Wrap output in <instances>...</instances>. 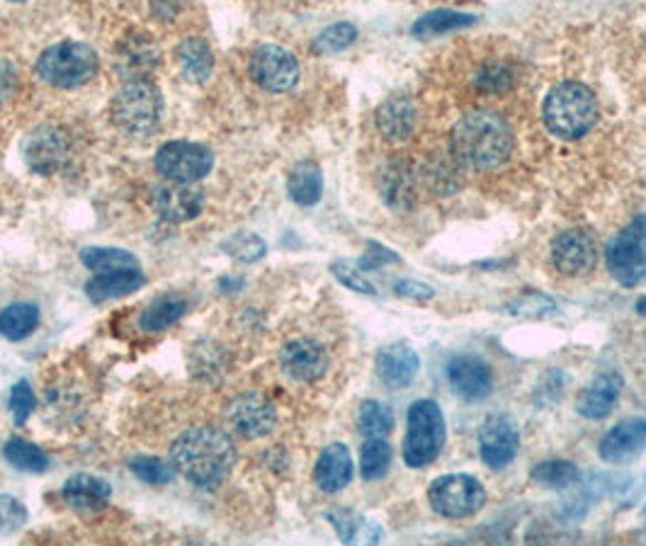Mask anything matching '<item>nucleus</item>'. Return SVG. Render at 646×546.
Listing matches in <instances>:
<instances>
[{"mask_svg": "<svg viewBox=\"0 0 646 546\" xmlns=\"http://www.w3.org/2000/svg\"><path fill=\"white\" fill-rule=\"evenodd\" d=\"M170 464L195 486L212 489L231 474L236 447L219 428H192L173 442Z\"/></svg>", "mask_w": 646, "mask_h": 546, "instance_id": "f257e3e1", "label": "nucleus"}, {"mask_svg": "<svg viewBox=\"0 0 646 546\" xmlns=\"http://www.w3.org/2000/svg\"><path fill=\"white\" fill-rule=\"evenodd\" d=\"M450 151L457 164L471 170H493L503 166L513 151V134L508 122L489 109L469 112L455 124Z\"/></svg>", "mask_w": 646, "mask_h": 546, "instance_id": "f03ea898", "label": "nucleus"}, {"mask_svg": "<svg viewBox=\"0 0 646 546\" xmlns=\"http://www.w3.org/2000/svg\"><path fill=\"white\" fill-rule=\"evenodd\" d=\"M542 117L550 134L564 141H574L593 129L595 119H598V101L588 85L569 81L556 85L544 97Z\"/></svg>", "mask_w": 646, "mask_h": 546, "instance_id": "7ed1b4c3", "label": "nucleus"}, {"mask_svg": "<svg viewBox=\"0 0 646 546\" xmlns=\"http://www.w3.org/2000/svg\"><path fill=\"white\" fill-rule=\"evenodd\" d=\"M445 444V418L440 406L420 399L408 408V430L404 438V462L411 469H426L438 459Z\"/></svg>", "mask_w": 646, "mask_h": 546, "instance_id": "20e7f679", "label": "nucleus"}, {"mask_svg": "<svg viewBox=\"0 0 646 546\" xmlns=\"http://www.w3.org/2000/svg\"><path fill=\"white\" fill-rule=\"evenodd\" d=\"M40 78L54 88H79L97 73L95 49L83 42H61L49 46L37 61Z\"/></svg>", "mask_w": 646, "mask_h": 546, "instance_id": "39448f33", "label": "nucleus"}, {"mask_svg": "<svg viewBox=\"0 0 646 546\" xmlns=\"http://www.w3.org/2000/svg\"><path fill=\"white\" fill-rule=\"evenodd\" d=\"M160 115H164V95L152 81L134 78L124 83L112 103V117L129 134L154 132Z\"/></svg>", "mask_w": 646, "mask_h": 546, "instance_id": "423d86ee", "label": "nucleus"}, {"mask_svg": "<svg viewBox=\"0 0 646 546\" xmlns=\"http://www.w3.org/2000/svg\"><path fill=\"white\" fill-rule=\"evenodd\" d=\"M605 260L611 275L623 287H637L646 280V214L632 219L623 231L613 235Z\"/></svg>", "mask_w": 646, "mask_h": 546, "instance_id": "0eeeda50", "label": "nucleus"}, {"mask_svg": "<svg viewBox=\"0 0 646 546\" xmlns=\"http://www.w3.org/2000/svg\"><path fill=\"white\" fill-rule=\"evenodd\" d=\"M428 503L435 513L447 519H462L481 511L487 503V491L475 476L447 474L430 483Z\"/></svg>", "mask_w": 646, "mask_h": 546, "instance_id": "6e6552de", "label": "nucleus"}, {"mask_svg": "<svg viewBox=\"0 0 646 546\" xmlns=\"http://www.w3.org/2000/svg\"><path fill=\"white\" fill-rule=\"evenodd\" d=\"M215 166V156L202 144L168 141L158 148L156 168L170 182H197Z\"/></svg>", "mask_w": 646, "mask_h": 546, "instance_id": "1a4fd4ad", "label": "nucleus"}, {"mask_svg": "<svg viewBox=\"0 0 646 546\" xmlns=\"http://www.w3.org/2000/svg\"><path fill=\"white\" fill-rule=\"evenodd\" d=\"M248 69L260 88L270 93H288L300 83V64H296L294 54L275 44L258 46Z\"/></svg>", "mask_w": 646, "mask_h": 546, "instance_id": "9d476101", "label": "nucleus"}, {"mask_svg": "<svg viewBox=\"0 0 646 546\" xmlns=\"http://www.w3.org/2000/svg\"><path fill=\"white\" fill-rule=\"evenodd\" d=\"M24 164L37 176H54L69 164L71 141L69 136L56 127H37L28 134L22 144Z\"/></svg>", "mask_w": 646, "mask_h": 546, "instance_id": "9b49d317", "label": "nucleus"}, {"mask_svg": "<svg viewBox=\"0 0 646 546\" xmlns=\"http://www.w3.org/2000/svg\"><path fill=\"white\" fill-rule=\"evenodd\" d=\"M229 428L246 440L265 438L278 426V411L265 396L260 393H241L227 406Z\"/></svg>", "mask_w": 646, "mask_h": 546, "instance_id": "f8f14e48", "label": "nucleus"}, {"mask_svg": "<svg viewBox=\"0 0 646 546\" xmlns=\"http://www.w3.org/2000/svg\"><path fill=\"white\" fill-rule=\"evenodd\" d=\"M518 428L511 420V416L496 413L483 420L479 430V452L483 464L491 469H503L515 459L518 454Z\"/></svg>", "mask_w": 646, "mask_h": 546, "instance_id": "ddd939ff", "label": "nucleus"}, {"mask_svg": "<svg viewBox=\"0 0 646 546\" xmlns=\"http://www.w3.org/2000/svg\"><path fill=\"white\" fill-rule=\"evenodd\" d=\"M598 260V248L586 231H564L556 235L552 245V265L569 277L586 275L595 267Z\"/></svg>", "mask_w": 646, "mask_h": 546, "instance_id": "4468645a", "label": "nucleus"}, {"mask_svg": "<svg viewBox=\"0 0 646 546\" xmlns=\"http://www.w3.org/2000/svg\"><path fill=\"white\" fill-rule=\"evenodd\" d=\"M280 365L284 369V375L296 379V381H316L329 369V353L326 347L316 340H292L290 345H284V350L280 353Z\"/></svg>", "mask_w": 646, "mask_h": 546, "instance_id": "2eb2a0df", "label": "nucleus"}, {"mask_svg": "<svg viewBox=\"0 0 646 546\" xmlns=\"http://www.w3.org/2000/svg\"><path fill=\"white\" fill-rule=\"evenodd\" d=\"M447 379L452 389L467 401L487 399L493 389V377L489 365L475 355H459L447 365Z\"/></svg>", "mask_w": 646, "mask_h": 546, "instance_id": "dca6fc26", "label": "nucleus"}, {"mask_svg": "<svg viewBox=\"0 0 646 546\" xmlns=\"http://www.w3.org/2000/svg\"><path fill=\"white\" fill-rule=\"evenodd\" d=\"M154 207L166 221L183 223L200 217L205 207V195L195 182H173L160 188L154 197Z\"/></svg>", "mask_w": 646, "mask_h": 546, "instance_id": "f3484780", "label": "nucleus"}, {"mask_svg": "<svg viewBox=\"0 0 646 546\" xmlns=\"http://www.w3.org/2000/svg\"><path fill=\"white\" fill-rule=\"evenodd\" d=\"M646 447V418H629L607 430L601 440L603 462H627Z\"/></svg>", "mask_w": 646, "mask_h": 546, "instance_id": "a211bd4d", "label": "nucleus"}, {"mask_svg": "<svg viewBox=\"0 0 646 546\" xmlns=\"http://www.w3.org/2000/svg\"><path fill=\"white\" fill-rule=\"evenodd\" d=\"M623 393V377L617 371H605V375L595 377L586 389L581 391L576 401L579 416L588 420H603L613 413L615 403Z\"/></svg>", "mask_w": 646, "mask_h": 546, "instance_id": "6ab92c4d", "label": "nucleus"}, {"mask_svg": "<svg viewBox=\"0 0 646 546\" xmlns=\"http://www.w3.org/2000/svg\"><path fill=\"white\" fill-rule=\"evenodd\" d=\"M420 359L404 343L384 347L377 355V377L387 384L389 389H406L418 375Z\"/></svg>", "mask_w": 646, "mask_h": 546, "instance_id": "aec40b11", "label": "nucleus"}, {"mask_svg": "<svg viewBox=\"0 0 646 546\" xmlns=\"http://www.w3.org/2000/svg\"><path fill=\"white\" fill-rule=\"evenodd\" d=\"M316 486L323 493H338L353 479V456L351 450L343 442H333L321 452L316 471H314Z\"/></svg>", "mask_w": 646, "mask_h": 546, "instance_id": "412c9836", "label": "nucleus"}, {"mask_svg": "<svg viewBox=\"0 0 646 546\" xmlns=\"http://www.w3.org/2000/svg\"><path fill=\"white\" fill-rule=\"evenodd\" d=\"M416 119L418 109L408 97H389L375 115L379 134L389 141H406L416 129Z\"/></svg>", "mask_w": 646, "mask_h": 546, "instance_id": "4be33fe9", "label": "nucleus"}, {"mask_svg": "<svg viewBox=\"0 0 646 546\" xmlns=\"http://www.w3.org/2000/svg\"><path fill=\"white\" fill-rule=\"evenodd\" d=\"M110 483L93 474H76L64 483V501L73 511H101L110 503Z\"/></svg>", "mask_w": 646, "mask_h": 546, "instance_id": "5701e85b", "label": "nucleus"}, {"mask_svg": "<svg viewBox=\"0 0 646 546\" xmlns=\"http://www.w3.org/2000/svg\"><path fill=\"white\" fill-rule=\"evenodd\" d=\"M142 284H144V272L139 267L115 270V272H101V275H95L88 284H85V292H88L91 302L103 304V302L119 300V296L136 292Z\"/></svg>", "mask_w": 646, "mask_h": 546, "instance_id": "b1692460", "label": "nucleus"}, {"mask_svg": "<svg viewBox=\"0 0 646 546\" xmlns=\"http://www.w3.org/2000/svg\"><path fill=\"white\" fill-rule=\"evenodd\" d=\"M178 64L190 83H205L215 71V54L205 40L190 36L178 46Z\"/></svg>", "mask_w": 646, "mask_h": 546, "instance_id": "393cba45", "label": "nucleus"}, {"mask_svg": "<svg viewBox=\"0 0 646 546\" xmlns=\"http://www.w3.org/2000/svg\"><path fill=\"white\" fill-rule=\"evenodd\" d=\"M288 192L292 197V202L300 207H314L323 195L321 168L316 164H309V160L294 166L288 180Z\"/></svg>", "mask_w": 646, "mask_h": 546, "instance_id": "a878e982", "label": "nucleus"}, {"mask_svg": "<svg viewBox=\"0 0 646 546\" xmlns=\"http://www.w3.org/2000/svg\"><path fill=\"white\" fill-rule=\"evenodd\" d=\"M40 326V308L34 304H12L0 312V335L8 340H24Z\"/></svg>", "mask_w": 646, "mask_h": 546, "instance_id": "bb28decb", "label": "nucleus"}, {"mask_svg": "<svg viewBox=\"0 0 646 546\" xmlns=\"http://www.w3.org/2000/svg\"><path fill=\"white\" fill-rule=\"evenodd\" d=\"M188 312V302L180 300V296H160L152 306L146 308L142 316V328L146 333H158L166 330Z\"/></svg>", "mask_w": 646, "mask_h": 546, "instance_id": "cd10ccee", "label": "nucleus"}, {"mask_svg": "<svg viewBox=\"0 0 646 546\" xmlns=\"http://www.w3.org/2000/svg\"><path fill=\"white\" fill-rule=\"evenodd\" d=\"M475 15H467V12H457V10H435L428 12V15L420 18L411 32L416 36H438V34H447V32H455V30H465L469 24H475Z\"/></svg>", "mask_w": 646, "mask_h": 546, "instance_id": "c85d7f7f", "label": "nucleus"}, {"mask_svg": "<svg viewBox=\"0 0 646 546\" xmlns=\"http://www.w3.org/2000/svg\"><path fill=\"white\" fill-rule=\"evenodd\" d=\"M530 479L542 489H571L576 486L581 479V471L574 462H564V459H552V462H542L532 469Z\"/></svg>", "mask_w": 646, "mask_h": 546, "instance_id": "c756f323", "label": "nucleus"}, {"mask_svg": "<svg viewBox=\"0 0 646 546\" xmlns=\"http://www.w3.org/2000/svg\"><path fill=\"white\" fill-rule=\"evenodd\" d=\"M3 454L12 466L20 471H30V474H42V471L49 469L46 452L42 450V447H37L28 440H20V438L8 440Z\"/></svg>", "mask_w": 646, "mask_h": 546, "instance_id": "7c9ffc66", "label": "nucleus"}, {"mask_svg": "<svg viewBox=\"0 0 646 546\" xmlns=\"http://www.w3.org/2000/svg\"><path fill=\"white\" fill-rule=\"evenodd\" d=\"M81 263L95 272H115L139 267V260L122 248H85L81 253Z\"/></svg>", "mask_w": 646, "mask_h": 546, "instance_id": "2f4dec72", "label": "nucleus"}, {"mask_svg": "<svg viewBox=\"0 0 646 546\" xmlns=\"http://www.w3.org/2000/svg\"><path fill=\"white\" fill-rule=\"evenodd\" d=\"M392 447L384 442V438H367L363 454H360V471H363L365 481H379L387 476L392 466Z\"/></svg>", "mask_w": 646, "mask_h": 546, "instance_id": "473e14b6", "label": "nucleus"}, {"mask_svg": "<svg viewBox=\"0 0 646 546\" xmlns=\"http://www.w3.org/2000/svg\"><path fill=\"white\" fill-rule=\"evenodd\" d=\"M357 428L365 438H387L394 430L392 408L379 401H365L363 406H360Z\"/></svg>", "mask_w": 646, "mask_h": 546, "instance_id": "72a5a7b5", "label": "nucleus"}, {"mask_svg": "<svg viewBox=\"0 0 646 546\" xmlns=\"http://www.w3.org/2000/svg\"><path fill=\"white\" fill-rule=\"evenodd\" d=\"M329 519L345 544H353V542H367L369 544V542H377L382 537V532L375 525L365 523V519L355 513H345V511L331 513Z\"/></svg>", "mask_w": 646, "mask_h": 546, "instance_id": "f704fd0d", "label": "nucleus"}, {"mask_svg": "<svg viewBox=\"0 0 646 546\" xmlns=\"http://www.w3.org/2000/svg\"><path fill=\"white\" fill-rule=\"evenodd\" d=\"M357 40V28L351 22H338L331 24L329 30H323L314 40V52L326 56V54H338L343 49L351 46Z\"/></svg>", "mask_w": 646, "mask_h": 546, "instance_id": "c9c22d12", "label": "nucleus"}, {"mask_svg": "<svg viewBox=\"0 0 646 546\" xmlns=\"http://www.w3.org/2000/svg\"><path fill=\"white\" fill-rule=\"evenodd\" d=\"M129 466L136 479H142L144 483H152V486H164V483L173 481V474H176L173 464H166L164 459H158V456H136L132 459Z\"/></svg>", "mask_w": 646, "mask_h": 546, "instance_id": "e433bc0d", "label": "nucleus"}, {"mask_svg": "<svg viewBox=\"0 0 646 546\" xmlns=\"http://www.w3.org/2000/svg\"><path fill=\"white\" fill-rule=\"evenodd\" d=\"M223 251L241 263H256L265 255V241L256 233H236L229 241H223Z\"/></svg>", "mask_w": 646, "mask_h": 546, "instance_id": "4c0bfd02", "label": "nucleus"}, {"mask_svg": "<svg viewBox=\"0 0 646 546\" xmlns=\"http://www.w3.org/2000/svg\"><path fill=\"white\" fill-rule=\"evenodd\" d=\"M408 172L399 166H392L382 178V192L384 200L392 207H406V200H411V185L406 180Z\"/></svg>", "mask_w": 646, "mask_h": 546, "instance_id": "58836bf2", "label": "nucleus"}, {"mask_svg": "<svg viewBox=\"0 0 646 546\" xmlns=\"http://www.w3.org/2000/svg\"><path fill=\"white\" fill-rule=\"evenodd\" d=\"M24 523H28L24 505L12 495H0V535H15Z\"/></svg>", "mask_w": 646, "mask_h": 546, "instance_id": "ea45409f", "label": "nucleus"}, {"mask_svg": "<svg viewBox=\"0 0 646 546\" xmlns=\"http://www.w3.org/2000/svg\"><path fill=\"white\" fill-rule=\"evenodd\" d=\"M331 270H333L335 280H338L341 284H345L347 290L360 292V294H369V296L377 294L375 284H372L357 267H353L351 263H345V260H338V263H333Z\"/></svg>", "mask_w": 646, "mask_h": 546, "instance_id": "a19ab883", "label": "nucleus"}, {"mask_svg": "<svg viewBox=\"0 0 646 546\" xmlns=\"http://www.w3.org/2000/svg\"><path fill=\"white\" fill-rule=\"evenodd\" d=\"M34 406H37V401H34V391L30 389V384L24 379L18 381L10 393V411H12V418H15L18 426L28 423V418L32 416Z\"/></svg>", "mask_w": 646, "mask_h": 546, "instance_id": "79ce46f5", "label": "nucleus"}, {"mask_svg": "<svg viewBox=\"0 0 646 546\" xmlns=\"http://www.w3.org/2000/svg\"><path fill=\"white\" fill-rule=\"evenodd\" d=\"M477 85L483 93H501L511 85V71L503 64H491L479 73Z\"/></svg>", "mask_w": 646, "mask_h": 546, "instance_id": "37998d69", "label": "nucleus"}, {"mask_svg": "<svg viewBox=\"0 0 646 546\" xmlns=\"http://www.w3.org/2000/svg\"><path fill=\"white\" fill-rule=\"evenodd\" d=\"M389 263H399V255L392 253L389 248H384L379 243H369L367 255L360 260V270H377V267L389 265Z\"/></svg>", "mask_w": 646, "mask_h": 546, "instance_id": "c03bdc74", "label": "nucleus"}, {"mask_svg": "<svg viewBox=\"0 0 646 546\" xmlns=\"http://www.w3.org/2000/svg\"><path fill=\"white\" fill-rule=\"evenodd\" d=\"M18 91V69L10 59L0 56V105L8 103Z\"/></svg>", "mask_w": 646, "mask_h": 546, "instance_id": "a18cd8bd", "label": "nucleus"}, {"mask_svg": "<svg viewBox=\"0 0 646 546\" xmlns=\"http://www.w3.org/2000/svg\"><path fill=\"white\" fill-rule=\"evenodd\" d=\"M394 292L404 296V300H416V302H424V300H430V296L435 294L433 287H428V284L424 282H414V280H402V282H396L394 284Z\"/></svg>", "mask_w": 646, "mask_h": 546, "instance_id": "49530a36", "label": "nucleus"}, {"mask_svg": "<svg viewBox=\"0 0 646 546\" xmlns=\"http://www.w3.org/2000/svg\"><path fill=\"white\" fill-rule=\"evenodd\" d=\"M515 308V314H535V312H554V302L552 300H546V296L542 294H528L520 300L518 304H513Z\"/></svg>", "mask_w": 646, "mask_h": 546, "instance_id": "de8ad7c7", "label": "nucleus"}, {"mask_svg": "<svg viewBox=\"0 0 646 546\" xmlns=\"http://www.w3.org/2000/svg\"><path fill=\"white\" fill-rule=\"evenodd\" d=\"M637 312H639L642 316H646V296H642V300L637 302Z\"/></svg>", "mask_w": 646, "mask_h": 546, "instance_id": "09e8293b", "label": "nucleus"}, {"mask_svg": "<svg viewBox=\"0 0 646 546\" xmlns=\"http://www.w3.org/2000/svg\"><path fill=\"white\" fill-rule=\"evenodd\" d=\"M10 3H24V0H10Z\"/></svg>", "mask_w": 646, "mask_h": 546, "instance_id": "8fccbe9b", "label": "nucleus"}]
</instances>
